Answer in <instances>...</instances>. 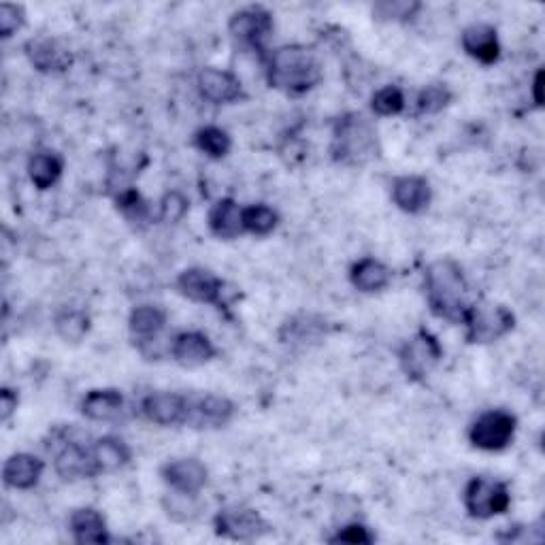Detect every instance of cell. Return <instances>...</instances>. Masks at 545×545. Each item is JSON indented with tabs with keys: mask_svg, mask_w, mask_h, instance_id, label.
I'll return each mask as SVG.
<instances>
[{
	"mask_svg": "<svg viewBox=\"0 0 545 545\" xmlns=\"http://www.w3.org/2000/svg\"><path fill=\"white\" fill-rule=\"evenodd\" d=\"M424 292L431 311L437 318L462 324L471 303L467 301L469 284L460 264L450 258L431 262L424 271Z\"/></svg>",
	"mask_w": 545,
	"mask_h": 545,
	"instance_id": "obj_1",
	"label": "cell"
},
{
	"mask_svg": "<svg viewBox=\"0 0 545 545\" xmlns=\"http://www.w3.org/2000/svg\"><path fill=\"white\" fill-rule=\"evenodd\" d=\"M267 79L271 88L290 96H301L322 81V64L313 49L305 45H284L269 54Z\"/></svg>",
	"mask_w": 545,
	"mask_h": 545,
	"instance_id": "obj_2",
	"label": "cell"
},
{
	"mask_svg": "<svg viewBox=\"0 0 545 545\" xmlns=\"http://www.w3.org/2000/svg\"><path fill=\"white\" fill-rule=\"evenodd\" d=\"M330 156L339 164L360 167L379 156L377 130L362 113H345L335 122Z\"/></svg>",
	"mask_w": 545,
	"mask_h": 545,
	"instance_id": "obj_3",
	"label": "cell"
},
{
	"mask_svg": "<svg viewBox=\"0 0 545 545\" xmlns=\"http://www.w3.org/2000/svg\"><path fill=\"white\" fill-rule=\"evenodd\" d=\"M462 324L467 328V343L486 345L509 335L516 328V316L505 305L477 303L469 307Z\"/></svg>",
	"mask_w": 545,
	"mask_h": 545,
	"instance_id": "obj_4",
	"label": "cell"
},
{
	"mask_svg": "<svg viewBox=\"0 0 545 545\" xmlns=\"http://www.w3.org/2000/svg\"><path fill=\"white\" fill-rule=\"evenodd\" d=\"M177 290L186 299L203 305H216L218 309H226L237 301V288H228L222 277L211 273L203 267H192L181 271L177 277Z\"/></svg>",
	"mask_w": 545,
	"mask_h": 545,
	"instance_id": "obj_5",
	"label": "cell"
},
{
	"mask_svg": "<svg viewBox=\"0 0 545 545\" xmlns=\"http://www.w3.org/2000/svg\"><path fill=\"white\" fill-rule=\"evenodd\" d=\"M443 358V348L431 330L420 328L418 333L403 343L399 352L401 369L409 382H424Z\"/></svg>",
	"mask_w": 545,
	"mask_h": 545,
	"instance_id": "obj_6",
	"label": "cell"
},
{
	"mask_svg": "<svg viewBox=\"0 0 545 545\" xmlns=\"http://www.w3.org/2000/svg\"><path fill=\"white\" fill-rule=\"evenodd\" d=\"M518 420L505 409H492L477 418L469 428V441L477 450L501 452L516 437Z\"/></svg>",
	"mask_w": 545,
	"mask_h": 545,
	"instance_id": "obj_7",
	"label": "cell"
},
{
	"mask_svg": "<svg viewBox=\"0 0 545 545\" xmlns=\"http://www.w3.org/2000/svg\"><path fill=\"white\" fill-rule=\"evenodd\" d=\"M511 505V494L505 482L490 477H473L465 488V507L471 518L490 520L501 516Z\"/></svg>",
	"mask_w": 545,
	"mask_h": 545,
	"instance_id": "obj_8",
	"label": "cell"
},
{
	"mask_svg": "<svg viewBox=\"0 0 545 545\" xmlns=\"http://www.w3.org/2000/svg\"><path fill=\"white\" fill-rule=\"evenodd\" d=\"M273 13L260 5H252L239 9L237 13L230 15L228 32L235 43L241 47L256 49V52H264V43L273 32Z\"/></svg>",
	"mask_w": 545,
	"mask_h": 545,
	"instance_id": "obj_9",
	"label": "cell"
},
{
	"mask_svg": "<svg viewBox=\"0 0 545 545\" xmlns=\"http://www.w3.org/2000/svg\"><path fill=\"white\" fill-rule=\"evenodd\" d=\"M213 526L220 537L235 541H254L273 531L271 524L256 509L243 505L220 509L218 516L213 518Z\"/></svg>",
	"mask_w": 545,
	"mask_h": 545,
	"instance_id": "obj_10",
	"label": "cell"
},
{
	"mask_svg": "<svg viewBox=\"0 0 545 545\" xmlns=\"http://www.w3.org/2000/svg\"><path fill=\"white\" fill-rule=\"evenodd\" d=\"M235 403L218 394L190 396L186 424L196 431H218L235 418Z\"/></svg>",
	"mask_w": 545,
	"mask_h": 545,
	"instance_id": "obj_11",
	"label": "cell"
},
{
	"mask_svg": "<svg viewBox=\"0 0 545 545\" xmlns=\"http://www.w3.org/2000/svg\"><path fill=\"white\" fill-rule=\"evenodd\" d=\"M196 86L201 96L213 105H233L245 98V90L239 77L230 71L216 69V66H207V69L198 73Z\"/></svg>",
	"mask_w": 545,
	"mask_h": 545,
	"instance_id": "obj_12",
	"label": "cell"
},
{
	"mask_svg": "<svg viewBox=\"0 0 545 545\" xmlns=\"http://www.w3.org/2000/svg\"><path fill=\"white\" fill-rule=\"evenodd\" d=\"M190 396L179 392H152L141 403L143 416L158 426L186 424Z\"/></svg>",
	"mask_w": 545,
	"mask_h": 545,
	"instance_id": "obj_13",
	"label": "cell"
},
{
	"mask_svg": "<svg viewBox=\"0 0 545 545\" xmlns=\"http://www.w3.org/2000/svg\"><path fill=\"white\" fill-rule=\"evenodd\" d=\"M54 469L64 482L90 480V477L98 475L90 445H81L73 439H62L60 450L56 452Z\"/></svg>",
	"mask_w": 545,
	"mask_h": 545,
	"instance_id": "obj_14",
	"label": "cell"
},
{
	"mask_svg": "<svg viewBox=\"0 0 545 545\" xmlns=\"http://www.w3.org/2000/svg\"><path fill=\"white\" fill-rule=\"evenodd\" d=\"M218 350L216 345L205 333H198V330H188V333H179L171 343V356L177 365L194 369L203 367L209 360L216 358Z\"/></svg>",
	"mask_w": 545,
	"mask_h": 545,
	"instance_id": "obj_15",
	"label": "cell"
},
{
	"mask_svg": "<svg viewBox=\"0 0 545 545\" xmlns=\"http://www.w3.org/2000/svg\"><path fill=\"white\" fill-rule=\"evenodd\" d=\"M162 480L171 486V490L184 494H198L209 480V471L201 460L196 458H179L167 462L162 467Z\"/></svg>",
	"mask_w": 545,
	"mask_h": 545,
	"instance_id": "obj_16",
	"label": "cell"
},
{
	"mask_svg": "<svg viewBox=\"0 0 545 545\" xmlns=\"http://www.w3.org/2000/svg\"><path fill=\"white\" fill-rule=\"evenodd\" d=\"M24 49L39 73H62L73 64V52L58 39H32Z\"/></svg>",
	"mask_w": 545,
	"mask_h": 545,
	"instance_id": "obj_17",
	"label": "cell"
},
{
	"mask_svg": "<svg viewBox=\"0 0 545 545\" xmlns=\"http://www.w3.org/2000/svg\"><path fill=\"white\" fill-rule=\"evenodd\" d=\"M392 201L405 213H422L433 201V188L426 177L401 175L392 181Z\"/></svg>",
	"mask_w": 545,
	"mask_h": 545,
	"instance_id": "obj_18",
	"label": "cell"
},
{
	"mask_svg": "<svg viewBox=\"0 0 545 545\" xmlns=\"http://www.w3.org/2000/svg\"><path fill=\"white\" fill-rule=\"evenodd\" d=\"M460 43H462V49L467 52V56H471L473 60L482 64H494L501 58V43H499L497 28L490 24L480 22V24L467 26L465 30H462Z\"/></svg>",
	"mask_w": 545,
	"mask_h": 545,
	"instance_id": "obj_19",
	"label": "cell"
},
{
	"mask_svg": "<svg viewBox=\"0 0 545 545\" xmlns=\"http://www.w3.org/2000/svg\"><path fill=\"white\" fill-rule=\"evenodd\" d=\"M126 401L120 390H90L81 401V414L94 422H118L124 418Z\"/></svg>",
	"mask_w": 545,
	"mask_h": 545,
	"instance_id": "obj_20",
	"label": "cell"
},
{
	"mask_svg": "<svg viewBox=\"0 0 545 545\" xmlns=\"http://www.w3.org/2000/svg\"><path fill=\"white\" fill-rule=\"evenodd\" d=\"M43 471H45V465L41 458H37L35 454L20 452L7 458L3 467V482L5 486L15 490H30L39 484Z\"/></svg>",
	"mask_w": 545,
	"mask_h": 545,
	"instance_id": "obj_21",
	"label": "cell"
},
{
	"mask_svg": "<svg viewBox=\"0 0 545 545\" xmlns=\"http://www.w3.org/2000/svg\"><path fill=\"white\" fill-rule=\"evenodd\" d=\"M164 326H167V311L158 305H141L137 309H132L128 318L130 335L137 339L139 348L141 345L158 341Z\"/></svg>",
	"mask_w": 545,
	"mask_h": 545,
	"instance_id": "obj_22",
	"label": "cell"
},
{
	"mask_svg": "<svg viewBox=\"0 0 545 545\" xmlns=\"http://www.w3.org/2000/svg\"><path fill=\"white\" fill-rule=\"evenodd\" d=\"M209 230L218 239H237L243 235V209L233 198H220V201L211 207L207 218Z\"/></svg>",
	"mask_w": 545,
	"mask_h": 545,
	"instance_id": "obj_23",
	"label": "cell"
},
{
	"mask_svg": "<svg viewBox=\"0 0 545 545\" xmlns=\"http://www.w3.org/2000/svg\"><path fill=\"white\" fill-rule=\"evenodd\" d=\"M71 533L73 539L81 545L86 543H109V528H107V520L101 514V511H96L94 507H81L75 509L71 514Z\"/></svg>",
	"mask_w": 545,
	"mask_h": 545,
	"instance_id": "obj_24",
	"label": "cell"
},
{
	"mask_svg": "<svg viewBox=\"0 0 545 545\" xmlns=\"http://www.w3.org/2000/svg\"><path fill=\"white\" fill-rule=\"evenodd\" d=\"M350 282L360 292L375 294V292H382L390 286L392 271L386 267L382 260L362 258L352 267Z\"/></svg>",
	"mask_w": 545,
	"mask_h": 545,
	"instance_id": "obj_25",
	"label": "cell"
},
{
	"mask_svg": "<svg viewBox=\"0 0 545 545\" xmlns=\"http://www.w3.org/2000/svg\"><path fill=\"white\" fill-rule=\"evenodd\" d=\"M92 458H94V465H96V471L98 473H113V471H120L124 469L130 458H132V450L128 448V445L118 439V437H101L96 439L92 445Z\"/></svg>",
	"mask_w": 545,
	"mask_h": 545,
	"instance_id": "obj_26",
	"label": "cell"
},
{
	"mask_svg": "<svg viewBox=\"0 0 545 545\" xmlns=\"http://www.w3.org/2000/svg\"><path fill=\"white\" fill-rule=\"evenodd\" d=\"M62 171H64L62 158L52 152H37L28 160V177L39 190H49L56 186Z\"/></svg>",
	"mask_w": 545,
	"mask_h": 545,
	"instance_id": "obj_27",
	"label": "cell"
},
{
	"mask_svg": "<svg viewBox=\"0 0 545 545\" xmlns=\"http://www.w3.org/2000/svg\"><path fill=\"white\" fill-rule=\"evenodd\" d=\"M54 328L62 341L79 343L90 333V316L81 309H62L54 320Z\"/></svg>",
	"mask_w": 545,
	"mask_h": 545,
	"instance_id": "obj_28",
	"label": "cell"
},
{
	"mask_svg": "<svg viewBox=\"0 0 545 545\" xmlns=\"http://www.w3.org/2000/svg\"><path fill=\"white\" fill-rule=\"evenodd\" d=\"M326 330V322L316 316H299L292 318L282 326V333L279 339L284 343H307V341H318Z\"/></svg>",
	"mask_w": 545,
	"mask_h": 545,
	"instance_id": "obj_29",
	"label": "cell"
},
{
	"mask_svg": "<svg viewBox=\"0 0 545 545\" xmlns=\"http://www.w3.org/2000/svg\"><path fill=\"white\" fill-rule=\"evenodd\" d=\"M196 150H201L205 156L213 160H222L233 150V139L226 130L218 126H205L194 135Z\"/></svg>",
	"mask_w": 545,
	"mask_h": 545,
	"instance_id": "obj_30",
	"label": "cell"
},
{
	"mask_svg": "<svg viewBox=\"0 0 545 545\" xmlns=\"http://www.w3.org/2000/svg\"><path fill=\"white\" fill-rule=\"evenodd\" d=\"M115 205L122 216L135 226H143L152 220V207L145 201L143 194L135 188H124L115 196Z\"/></svg>",
	"mask_w": 545,
	"mask_h": 545,
	"instance_id": "obj_31",
	"label": "cell"
},
{
	"mask_svg": "<svg viewBox=\"0 0 545 545\" xmlns=\"http://www.w3.org/2000/svg\"><path fill=\"white\" fill-rule=\"evenodd\" d=\"M279 226V213L269 205H250L243 209V230L256 237H267Z\"/></svg>",
	"mask_w": 545,
	"mask_h": 545,
	"instance_id": "obj_32",
	"label": "cell"
},
{
	"mask_svg": "<svg viewBox=\"0 0 545 545\" xmlns=\"http://www.w3.org/2000/svg\"><path fill=\"white\" fill-rule=\"evenodd\" d=\"M420 9V3H409V0H382L373 5V18L377 22H411Z\"/></svg>",
	"mask_w": 545,
	"mask_h": 545,
	"instance_id": "obj_33",
	"label": "cell"
},
{
	"mask_svg": "<svg viewBox=\"0 0 545 545\" xmlns=\"http://www.w3.org/2000/svg\"><path fill=\"white\" fill-rule=\"evenodd\" d=\"M450 103H452V92L443 84H431L422 88L416 98V107L420 115H435L443 111Z\"/></svg>",
	"mask_w": 545,
	"mask_h": 545,
	"instance_id": "obj_34",
	"label": "cell"
},
{
	"mask_svg": "<svg viewBox=\"0 0 545 545\" xmlns=\"http://www.w3.org/2000/svg\"><path fill=\"white\" fill-rule=\"evenodd\" d=\"M371 109L375 115H382V118H392V115H399L405 109V96L401 88L386 86L377 90L371 98Z\"/></svg>",
	"mask_w": 545,
	"mask_h": 545,
	"instance_id": "obj_35",
	"label": "cell"
},
{
	"mask_svg": "<svg viewBox=\"0 0 545 545\" xmlns=\"http://www.w3.org/2000/svg\"><path fill=\"white\" fill-rule=\"evenodd\" d=\"M190 201L179 190H171L162 196L160 201V222L164 224H179L188 216Z\"/></svg>",
	"mask_w": 545,
	"mask_h": 545,
	"instance_id": "obj_36",
	"label": "cell"
},
{
	"mask_svg": "<svg viewBox=\"0 0 545 545\" xmlns=\"http://www.w3.org/2000/svg\"><path fill=\"white\" fill-rule=\"evenodd\" d=\"M171 494L169 499H164V509H167L169 518L179 520V522H188L198 516V505H196V494H184L177 492Z\"/></svg>",
	"mask_w": 545,
	"mask_h": 545,
	"instance_id": "obj_37",
	"label": "cell"
},
{
	"mask_svg": "<svg viewBox=\"0 0 545 545\" xmlns=\"http://www.w3.org/2000/svg\"><path fill=\"white\" fill-rule=\"evenodd\" d=\"M26 24V11L20 5L3 3L0 5V37L9 39Z\"/></svg>",
	"mask_w": 545,
	"mask_h": 545,
	"instance_id": "obj_38",
	"label": "cell"
},
{
	"mask_svg": "<svg viewBox=\"0 0 545 545\" xmlns=\"http://www.w3.org/2000/svg\"><path fill=\"white\" fill-rule=\"evenodd\" d=\"M375 541V535L369 531L367 526H362V524H348V526H343L341 531L330 539V543H373Z\"/></svg>",
	"mask_w": 545,
	"mask_h": 545,
	"instance_id": "obj_39",
	"label": "cell"
},
{
	"mask_svg": "<svg viewBox=\"0 0 545 545\" xmlns=\"http://www.w3.org/2000/svg\"><path fill=\"white\" fill-rule=\"evenodd\" d=\"M18 405H20L18 392L11 390V388L0 390V420L9 422L15 411H18Z\"/></svg>",
	"mask_w": 545,
	"mask_h": 545,
	"instance_id": "obj_40",
	"label": "cell"
},
{
	"mask_svg": "<svg viewBox=\"0 0 545 545\" xmlns=\"http://www.w3.org/2000/svg\"><path fill=\"white\" fill-rule=\"evenodd\" d=\"M541 90H543V71L539 69V71L535 73V79H533V94H535V103H537V107L543 105Z\"/></svg>",
	"mask_w": 545,
	"mask_h": 545,
	"instance_id": "obj_41",
	"label": "cell"
}]
</instances>
